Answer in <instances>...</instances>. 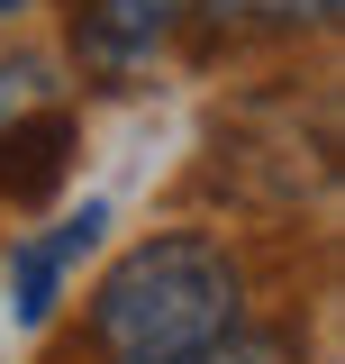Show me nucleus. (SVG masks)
<instances>
[{"mask_svg":"<svg viewBox=\"0 0 345 364\" xmlns=\"http://www.w3.org/2000/svg\"><path fill=\"white\" fill-rule=\"evenodd\" d=\"M236 264L209 237H146L100 282L91 346L100 364H209L236 337Z\"/></svg>","mask_w":345,"mask_h":364,"instance_id":"obj_1","label":"nucleus"},{"mask_svg":"<svg viewBox=\"0 0 345 364\" xmlns=\"http://www.w3.org/2000/svg\"><path fill=\"white\" fill-rule=\"evenodd\" d=\"M100 228H109V210H100V200H82L64 228H45V237H28V246L9 255V310H18V328H37V318L55 310L64 273H73L91 246H100Z\"/></svg>","mask_w":345,"mask_h":364,"instance_id":"obj_2","label":"nucleus"},{"mask_svg":"<svg viewBox=\"0 0 345 364\" xmlns=\"http://www.w3.org/2000/svg\"><path fill=\"white\" fill-rule=\"evenodd\" d=\"M64 155H73V119L64 109H18L0 119V191L9 200H45L64 182Z\"/></svg>","mask_w":345,"mask_h":364,"instance_id":"obj_3","label":"nucleus"},{"mask_svg":"<svg viewBox=\"0 0 345 364\" xmlns=\"http://www.w3.org/2000/svg\"><path fill=\"white\" fill-rule=\"evenodd\" d=\"M73 28L100 64H136L146 46H164L182 28V0H73Z\"/></svg>","mask_w":345,"mask_h":364,"instance_id":"obj_4","label":"nucleus"},{"mask_svg":"<svg viewBox=\"0 0 345 364\" xmlns=\"http://www.w3.org/2000/svg\"><path fill=\"white\" fill-rule=\"evenodd\" d=\"M218 37H300V28H327L336 0H200Z\"/></svg>","mask_w":345,"mask_h":364,"instance_id":"obj_5","label":"nucleus"},{"mask_svg":"<svg viewBox=\"0 0 345 364\" xmlns=\"http://www.w3.org/2000/svg\"><path fill=\"white\" fill-rule=\"evenodd\" d=\"M18 109H45V64L37 55H0V119Z\"/></svg>","mask_w":345,"mask_h":364,"instance_id":"obj_6","label":"nucleus"}]
</instances>
